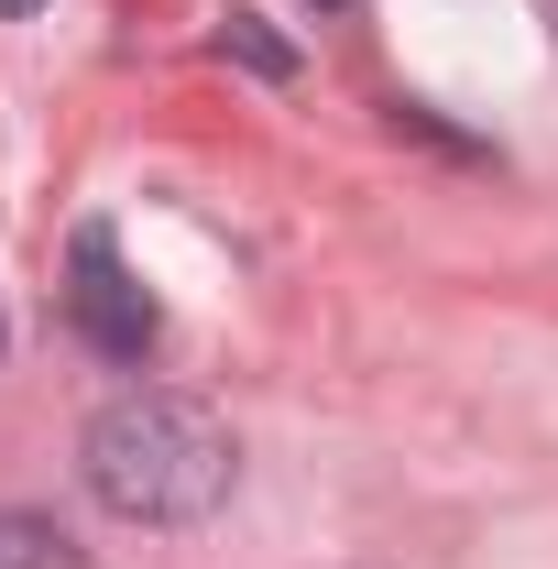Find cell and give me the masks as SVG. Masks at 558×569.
Instances as JSON below:
<instances>
[{
  "label": "cell",
  "mask_w": 558,
  "mask_h": 569,
  "mask_svg": "<svg viewBox=\"0 0 558 569\" xmlns=\"http://www.w3.org/2000/svg\"><path fill=\"white\" fill-rule=\"evenodd\" d=\"M88 493L110 503L121 526H198L230 493V427L198 395H110L88 417Z\"/></svg>",
  "instance_id": "obj_1"
},
{
  "label": "cell",
  "mask_w": 558,
  "mask_h": 569,
  "mask_svg": "<svg viewBox=\"0 0 558 569\" xmlns=\"http://www.w3.org/2000/svg\"><path fill=\"white\" fill-rule=\"evenodd\" d=\"M67 318L88 329V351H110V361H142L153 340H165V307L132 284L121 241H110V219H88V230L67 241Z\"/></svg>",
  "instance_id": "obj_2"
},
{
  "label": "cell",
  "mask_w": 558,
  "mask_h": 569,
  "mask_svg": "<svg viewBox=\"0 0 558 569\" xmlns=\"http://www.w3.org/2000/svg\"><path fill=\"white\" fill-rule=\"evenodd\" d=\"M0 569H88L56 515H0Z\"/></svg>",
  "instance_id": "obj_3"
},
{
  "label": "cell",
  "mask_w": 558,
  "mask_h": 569,
  "mask_svg": "<svg viewBox=\"0 0 558 569\" xmlns=\"http://www.w3.org/2000/svg\"><path fill=\"white\" fill-rule=\"evenodd\" d=\"M0 11H44V0H0Z\"/></svg>",
  "instance_id": "obj_4"
}]
</instances>
